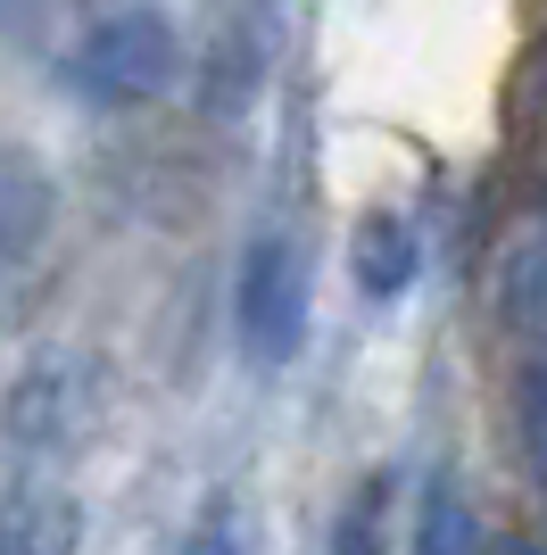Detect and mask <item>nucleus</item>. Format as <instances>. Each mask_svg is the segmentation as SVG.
<instances>
[{
    "instance_id": "nucleus-1",
    "label": "nucleus",
    "mask_w": 547,
    "mask_h": 555,
    "mask_svg": "<svg viewBox=\"0 0 547 555\" xmlns=\"http://www.w3.org/2000/svg\"><path fill=\"white\" fill-rule=\"evenodd\" d=\"M232 324H241L250 365H291L298 357V340H307V282H298V249L282 232L250 241L241 291H232Z\"/></svg>"
},
{
    "instance_id": "nucleus-2",
    "label": "nucleus",
    "mask_w": 547,
    "mask_h": 555,
    "mask_svg": "<svg viewBox=\"0 0 547 555\" xmlns=\"http://www.w3.org/2000/svg\"><path fill=\"white\" fill-rule=\"evenodd\" d=\"M166 75H175V34L150 9H125V17L91 25V42L75 50V83L91 100H150Z\"/></svg>"
},
{
    "instance_id": "nucleus-3",
    "label": "nucleus",
    "mask_w": 547,
    "mask_h": 555,
    "mask_svg": "<svg viewBox=\"0 0 547 555\" xmlns=\"http://www.w3.org/2000/svg\"><path fill=\"white\" fill-rule=\"evenodd\" d=\"M50 216H59L50 175L25 158L17 141H0V299L34 274V257H42V241H50Z\"/></svg>"
},
{
    "instance_id": "nucleus-4",
    "label": "nucleus",
    "mask_w": 547,
    "mask_h": 555,
    "mask_svg": "<svg viewBox=\"0 0 547 555\" xmlns=\"http://www.w3.org/2000/svg\"><path fill=\"white\" fill-rule=\"evenodd\" d=\"M75 539H84V514L67 489L25 481L0 498V555H75Z\"/></svg>"
},
{
    "instance_id": "nucleus-5",
    "label": "nucleus",
    "mask_w": 547,
    "mask_h": 555,
    "mask_svg": "<svg viewBox=\"0 0 547 555\" xmlns=\"http://www.w3.org/2000/svg\"><path fill=\"white\" fill-rule=\"evenodd\" d=\"M348 257H357V282L373 291V299H398L415 282V232L407 216H365L357 241H348Z\"/></svg>"
},
{
    "instance_id": "nucleus-6",
    "label": "nucleus",
    "mask_w": 547,
    "mask_h": 555,
    "mask_svg": "<svg viewBox=\"0 0 547 555\" xmlns=\"http://www.w3.org/2000/svg\"><path fill=\"white\" fill-rule=\"evenodd\" d=\"M415 555H465V506H456V489H432V514L415 531Z\"/></svg>"
},
{
    "instance_id": "nucleus-7",
    "label": "nucleus",
    "mask_w": 547,
    "mask_h": 555,
    "mask_svg": "<svg viewBox=\"0 0 547 555\" xmlns=\"http://www.w3.org/2000/svg\"><path fill=\"white\" fill-rule=\"evenodd\" d=\"M382 547V481L365 489L357 506H348V522H341V555H373Z\"/></svg>"
},
{
    "instance_id": "nucleus-8",
    "label": "nucleus",
    "mask_w": 547,
    "mask_h": 555,
    "mask_svg": "<svg viewBox=\"0 0 547 555\" xmlns=\"http://www.w3.org/2000/svg\"><path fill=\"white\" fill-rule=\"evenodd\" d=\"M191 555H241V522H232V506H207L200 539H191Z\"/></svg>"
},
{
    "instance_id": "nucleus-9",
    "label": "nucleus",
    "mask_w": 547,
    "mask_h": 555,
    "mask_svg": "<svg viewBox=\"0 0 547 555\" xmlns=\"http://www.w3.org/2000/svg\"><path fill=\"white\" fill-rule=\"evenodd\" d=\"M531 75H539V83H547V42H539V59H531Z\"/></svg>"
}]
</instances>
